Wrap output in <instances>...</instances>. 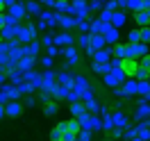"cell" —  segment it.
Returning a JSON list of instances; mask_svg holds the SVG:
<instances>
[{
    "label": "cell",
    "instance_id": "d4e9b609",
    "mask_svg": "<svg viewBox=\"0 0 150 141\" xmlns=\"http://www.w3.org/2000/svg\"><path fill=\"white\" fill-rule=\"evenodd\" d=\"M89 46L93 48V50H100V48H105L107 43H105V37L103 34H91V43Z\"/></svg>",
    "mask_w": 150,
    "mask_h": 141
},
{
    "label": "cell",
    "instance_id": "f1b7e54d",
    "mask_svg": "<svg viewBox=\"0 0 150 141\" xmlns=\"http://www.w3.org/2000/svg\"><path fill=\"white\" fill-rule=\"evenodd\" d=\"M103 130L105 132H112L114 130V116H112V114H105V116H103Z\"/></svg>",
    "mask_w": 150,
    "mask_h": 141
},
{
    "label": "cell",
    "instance_id": "2e32d148",
    "mask_svg": "<svg viewBox=\"0 0 150 141\" xmlns=\"http://www.w3.org/2000/svg\"><path fill=\"white\" fill-rule=\"evenodd\" d=\"M37 64V57H32V55H23L18 59V64H16V68H21V71H30L32 66Z\"/></svg>",
    "mask_w": 150,
    "mask_h": 141
},
{
    "label": "cell",
    "instance_id": "e0dca14e",
    "mask_svg": "<svg viewBox=\"0 0 150 141\" xmlns=\"http://www.w3.org/2000/svg\"><path fill=\"white\" fill-rule=\"evenodd\" d=\"M127 125H130V118H127V114L125 112H121V109H118V112L114 114V128H127Z\"/></svg>",
    "mask_w": 150,
    "mask_h": 141
},
{
    "label": "cell",
    "instance_id": "1f68e13d",
    "mask_svg": "<svg viewBox=\"0 0 150 141\" xmlns=\"http://www.w3.org/2000/svg\"><path fill=\"white\" fill-rule=\"evenodd\" d=\"M150 91V82L148 80H139V86H137V94L139 96H146Z\"/></svg>",
    "mask_w": 150,
    "mask_h": 141
},
{
    "label": "cell",
    "instance_id": "44dd1931",
    "mask_svg": "<svg viewBox=\"0 0 150 141\" xmlns=\"http://www.w3.org/2000/svg\"><path fill=\"white\" fill-rule=\"evenodd\" d=\"M57 82H59V84H66V86H73L75 84V75L73 73H57Z\"/></svg>",
    "mask_w": 150,
    "mask_h": 141
},
{
    "label": "cell",
    "instance_id": "d6986e66",
    "mask_svg": "<svg viewBox=\"0 0 150 141\" xmlns=\"http://www.w3.org/2000/svg\"><path fill=\"white\" fill-rule=\"evenodd\" d=\"M125 21H127V16H125V11H123V9H116L112 14V25H114V28L121 30L123 25H125Z\"/></svg>",
    "mask_w": 150,
    "mask_h": 141
},
{
    "label": "cell",
    "instance_id": "7bdbcfd3",
    "mask_svg": "<svg viewBox=\"0 0 150 141\" xmlns=\"http://www.w3.org/2000/svg\"><path fill=\"white\" fill-rule=\"evenodd\" d=\"M41 66H43V68H50V66H52V57H50V55L41 57Z\"/></svg>",
    "mask_w": 150,
    "mask_h": 141
},
{
    "label": "cell",
    "instance_id": "816d5d0a",
    "mask_svg": "<svg viewBox=\"0 0 150 141\" xmlns=\"http://www.w3.org/2000/svg\"><path fill=\"white\" fill-rule=\"evenodd\" d=\"M148 16H150V9H148Z\"/></svg>",
    "mask_w": 150,
    "mask_h": 141
},
{
    "label": "cell",
    "instance_id": "ba28073f",
    "mask_svg": "<svg viewBox=\"0 0 150 141\" xmlns=\"http://www.w3.org/2000/svg\"><path fill=\"white\" fill-rule=\"evenodd\" d=\"M62 55L66 57V66H77V64H80V55H77L75 46H64Z\"/></svg>",
    "mask_w": 150,
    "mask_h": 141
},
{
    "label": "cell",
    "instance_id": "ac0fdd59",
    "mask_svg": "<svg viewBox=\"0 0 150 141\" xmlns=\"http://www.w3.org/2000/svg\"><path fill=\"white\" fill-rule=\"evenodd\" d=\"M57 16H59V25H62V28L64 30H73V28H77V18H71V16H64V14H59V11H57Z\"/></svg>",
    "mask_w": 150,
    "mask_h": 141
},
{
    "label": "cell",
    "instance_id": "8992f818",
    "mask_svg": "<svg viewBox=\"0 0 150 141\" xmlns=\"http://www.w3.org/2000/svg\"><path fill=\"white\" fill-rule=\"evenodd\" d=\"M137 66H139V59H132V57H123L121 59V68H123V73L127 77H134Z\"/></svg>",
    "mask_w": 150,
    "mask_h": 141
},
{
    "label": "cell",
    "instance_id": "ee69618b",
    "mask_svg": "<svg viewBox=\"0 0 150 141\" xmlns=\"http://www.w3.org/2000/svg\"><path fill=\"white\" fill-rule=\"evenodd\" d=\"M50 141H62V132L57 130V128H55L52 132H50Z\"/></svg>",
    "mask_w": 150,
    "mask_h": 141
},
{
    "label": "cell",
    "instance_id": "cb8c5ba5",
    "mask_svg": "<svg viewBox=\"0 0 150 141\" xmlns=\"http://www.w3.org/2000/svg\"><path fill=\"white\" fill-rule=\"evenodd\" d=\"M41 2H37V0H28L25 2V9H28V14L30 16H39L41 14V7H39Z\"/></svg>",
    "mask_w": 150,
    "mask_h": 141
},
{
    "label": "cell",
    "instance_id": "f907efd6",
    "mask_svg": "<svg viewBox=\"0 0 150 141\" xmlns=\"http://www.w3.org/2000/svg\"><path fill=\"white\" fill-rule=\"evenodd\" d=\"M148 82H150V75H148Z\"/></svg>",
    "mask_w": 150,
    "mask_h": 141
},
{
    "label": "cell",
    "instance_id": "ffe728a7",
    "mask_svg": "<svg viewBox=\"0 0 150 141\" xmlns=\"http://www.w3.org/2000/svg\"><path fill=\"white\" fill-rule=\"evenodd\" d=\"M112 55L114 57H118V59H123V57H127V43H114L112 46Z\"/></svg>",
    "mask_w": 150,
    "mask_h": 141
},
{
    "label": "cell",
    "instance_id": "ab89813d",
    "mask_svg": "<svg viewBox=\"0 0 150 141\" xmlns=\"http://www.w3.org/2000/svg\"><path fill=\"white\" fill-rule=\"evenodd\" d=\"M139 64L143 66V68H148V71H150V52H146L143 57H139Z\"/></svg>",
    "mask_w": 150,
    "mask_h": 141
},
{
    "label": "cell",
    "instance_id": "681fc988",
    "mask_svg": "<svg viewBox=\"0 0 150 141\" xmlns=\"http://www.w3.org/2000/svg\"><path fill=\"white\" fill-rule=\"evenodd\" d=\"M2 116H5V105L0 103V118H2Z\"/></svg>",
    "mask_w": 150,
    "mask_h": 141
},
{
    "label": "cell",
    "instance_id": "4fadbf2b",
    "mask_svg": "<svg viewBox=\"0 0 150 141\" xmlns=\"http://www.w3.org/2000/svg\"><path fill=\"white\" fill-rule=\"evenodd\" d=\"M68 91H71V86H66V84H59V82H55V86H52V98L55 100H64L66 96H68Z\"/></svg>",
    "mask_w": 150,
    "mask_h": 141
},
{
    "label": "cell",
    "instance_id": "c3c4849f",
    "mask_svg": "<svg viewBox=\"0 0 150 141\" xmlns=\"http://www.w3.org/2000/svg\"><path fill=\"white\" fill-rule=\"evenodd\" d=\"M25 105H28V107H34V105H37V98H32V96L28 94V100H25Z\"/></svg>",
    "mask_w": 150,
    "mask_h": 141
},
{
    "label": "cell",
    "instance_id": "60d3db41",
    "mask_svg": "<svg viewBox=\"0 0 150 141\" xmlns=\"http://www.w3.org/2000/svg\"><path fill=\"white\" fill-rule=\"evenodd\" d=\"M91 134H93L91 130H80V132H77V139H82V141H89V139H91Z\"/></svg>",
    "mask_w": 150,
    "mask_h": 141
},
{
    "label": "cell",
    "instance_id": "f35d334b",
    "mask_svg": "<svg viewBox=\"0 0 150 141\" xmlns=\"http://www.w3.org/2000/svg\"><path fill=\"white\" fill-rule=\"evenodd\" d=\"M46 52H48L50 57H52V59H55L57 55H62V50H59V46H55V43H52V46H48V48H46Z\"/></svg>",
    "mask_w": 150,
    "mask_h": 141
},
{
    "label": "cell",
    "instance_id": "3957f363",
    "mask_svg": "<svg viewBox=\"0 0 150 141\" xmlns=\"http://www.w3.org/2000/svg\"><path fill=\"white\" fill-rule=\"evenodd\" d=\"M125 73H123V68L118 66V68H109L107 73H105V84L112 86V89H116V86H121L123 82H125Z\"/></svg>",
    "mask_w": 150,
    "mask_h": 141
},
{
    "label": "cell",
    "instance_id": "6da1fadb",
    "mask_svg": "<svg viewBox=\"0 0 150 141\" xmlns=\"http://www.w3.org/2000/svg\"><path fill=\"white\" fill-rule=\"evenodd\" d=\"M137 86H139L137 77H125V82L121 86H116L114 94L118 96V98H132V96H137Z\"/></svg>",
    "mask_w": 150,
    "mask_h": 141
},
{
    "label": "cell",
    "instance_id": "d590c367",
    "mask_svg": "<svg viewBox=\"0 0 150 141\" xmlns=\"http://www.w3.org/2000/svg\"><path fill=\"white\" fill-rule=\"evenodd\" d=\"M139 34H141V41H143V43H150V25L139 28Z\"/></svg>",
    "mask_w": 150,
    "mask_h": 141
},
{
    "label": "cell",
    "instance_id": "f6af8a7d",
    "mask_svg": "<svg viewBox=\"0 0 150 141\" xmlns=\"http://www.w3.org/2000/svg\"><path fill=\"white\" fill-rule=\"evenodd\" d=\"M14 2H18V0H0V5H2V9H5V7L9 9V7L14 5Z\"/></svg>",
    "mask_w": 150,
    "mask_h": 141
},
{
    "label": "cell",
    "instance_id": "484cf974",
    "mask_svg": "<svg viewBox=\"0 0 150 141\" xmlns=\"http://www.w3.org/2000/svg\"><path fill=\"white\" fill-rule=\"evenodd\" d=\"M103 28H105V23L100 18H91V28H89L91 34H103Z\"/></svg>",
    "mask_w": 150,
    "mask_h": 141
},
{
    "label": "cell",
    "instance_id": "7dc6e473",
    "mask_svg": "<svg viewBox=\"0 0 150 141\" xmlns=\"http://www.w3.org/2000/svg\"><path fill=\"white\" fill-rule=\"evenodd\" d=\"M5 82H7V71H5V68H0V86L5 84Z\"/></svg>",
    "mask_w": 150,
    "mask_h": 141
},
{
    "label": "cell",
    "instance_id": "db71d44e",
    "mask_svg": "<svg viewBox=\"0 0 150 141\" xmlns=\"http://www.w3.org/2000/svg\"><path fill=\"white\" fill-rule=\"evenodd\" d=\"M0 68H2V66H0Z\"/></svg>",
    "mask_w": 150,
    "mask_h": 141
},
{
    "label": "cell",
    "instance_id": "5bb4252c",
    "mask_svg": "<svg viewBox=\"0 0 150 141\" xmlns=\"http://www.w3.org/2000/svg\"><path fill=\"white\" fill-rule=\"evenodd\" d=\"M77 121H80V130H91L93 132V114L91 112H84L82 116H77Z\"/></svg>",
    "mask_w": 150,
    "mask_h": 141
},
{
    "label": "cell",
    "instance_id": "7a4b0ae2",
    "mask_svg": "<svg viewBox=\"0 0 150 141\" xmlns=\"http://www.w3.org/2000/svg\"><path fill=\"white\" fill-rule=\"evenodd\" d=\"M39 34V28L37 23H28V25H18V32H16V39L21 43H30L32 39H37Z\"/></svg>",
    "mask_w": 150,
    "mask_h": 141
},
{
    "label": "cell",
    "instance_id": "603a6c76",
    "mask_svg": "<svg viewBox=\"0 0 150 141\" xmlns=\"http://www.w3.org/2000/svg\"><path fill=\"white\" fill-rule=\"evenodd\" d=\"M84 112H89V109H86V105H82L80 100H73V103H71V114H73L75 118H77V116H82Z\"/></svg>",
    "mask_w": 150,
    "mask_h": 141
},
{
    "label": "cell",
    "instance_id": "e575fe53",
    "mask_svg": "<svg viewBox=\"0 0 150 141\" xmlns=\"http://www.w3.org/2000/svg\"><path fill=\"white\" fill-rule=\"evenodd\" d=\"M112 14H114L112 9H107V7H103V9H100V16H98V18L103 21V23H112Z\"/></svg>",
    "mask_w": 150,
    "mask_h": 141
},
{
    "label": "cell",
    "instance_id": "f546056e",
    "mask_svg": "<svg viewBox=\"0 0 150 141\" xmlns=\"http://www.w3.org/2000/svg\"><path fill=\"white\" fill-rule=\"evenodd\" d=\"M86 5H89V14H96V11H100L105 7V0H91Z\"/></svg>",
    "mask_w": 150,
    "mask_h": 141
},
{
    "label": "cell",
    "instance_id": "7c38bea8",
    "mask_svg": "<svg viewBox=\"0 0 150 141\" xmlns=\"http://www.w3.org/2000/svg\"><path fill=\"white\" fill-rule=\"evenodd\" d=\"M9 14H11V16H14L16 21H21V18H28V16H30L23 2H14V5L9 7Z\"/></svg>",
    "mask_w": 150,
    "mask_h": 141
},
{
    "label": "cell",
    "instance_id": "74e56055",
    "mask_svg": "<svg viewBox=\"0 0 150 141\" xmlns=\"http://www.w3.org/2000/svg\"><path fill=\"white\" fill-rule=\"evenodd\" d=\"M109 68H112V66H109V62H107V64H93V71H96V73H100V75H105Z\"/></svg>",
    "mask_w": 150,
    "mask_h": 141
},
{
    "label": "cell",
    "instance_id": "8fae6325",
    "mask_svg": "<svg viewBox=\"0 0 150 141\" xmlns=\"http://www.w3.org/2000/svg\"><path fill=\"white\" fill-rule=\"evenodd\" d=\"M134 118H137V121H146V118H150V105H148V100H146V98L139 103L137 112H134Z\"/></svg>",
    "mask_w": 150,
    "mask_h": 141
},
{
    "label": "cell",
    "instance_id": "5b68a950",
    "mask_svg": "<svg viewBox=\"0 0 150 141\" xmlns=\"http://www.w3.org/2000/svg\"><path fill=\"white\" fill-rule=\"evenodd\" d=\"M148 52V43H143V41H137V43H127V57L132 59H139Z\"/></svg>",
    "mask_w": 150,
    "mask_h": 141
},
{
    "label": "cell",
    "instance_id": "4dcf8cb0",
    "mask_svg": "<svg viewBox=\"0 0 150 141\" xmlns=\"http://www.w3.org/2000/svg\"><path fill=\"white\" fill-rule=\"evenodd\" d=\"M71 9V2L68 0H55V11H59V14H64V11Z\"/></svg>",
    "mask_w": 150,
    "mask_h": 141
},
{
    "label": "cell",
    "instance_id": "52a82bcc",
    "mask_svg": "<svg viewBox=\"0 0 150 141\" xmlns=\"http://www.w3.org/2000/svg\"><path fill=\"white\" fill-rule=\"evenodd\" d=\"M21 114H23V105L18 100H9V103H5V116H9V118H18Z\"/></svg>",
    "mask_w": 150,
    "mask_h": 141
},
{
    "label": "cell",
    "instance_id": "9a60e30c",
    "mask_svg": "<svg viewBox=\"0 0 150 141\" xmlns=\"http://www.w3.org/2000/svg\"><path fill=\"white\" fill-rule=\"evenodd\" d=\"M18 25H21V23H14V25H5V28H0V37L5 39V41H9V39H16Z\"/></svg>",
    "mask_w": 150,
    "mask_h": 141
},
{
    "label": "cell",
    "instance_id": "bcb514c9",
    "mask_svg": "<svg viewBox=\"0 0 150 141\" xmlns=\"http://www.w3.org/2000/svg\"><path fill=\"white\" fill-rule=\"evenodd\" d=\"M7 52H9V50H7V41L2 39V41H0V55H7Z\"/></svg>",
    "mask_w": 150,
    "mask_h": 141
},
{
    "label": "cell",
    "instance_id": "b9f144b4",
    "mask_svg": "<svg viewBox=\"0 0 150 141\" xmlns=\"http://www.w3.org/2000/svg\"><path fill=\"white\" fill-rule=\"evenodd\" d=\"M137 41H141V34H139V30H132V32H130V41H127V43H137Z\"/></svg>",
    "mask_w": 150,
    "mask_h": 141
},
{
    "label": "cell",
    "instance_id": "30bf717a",
    "mask_svg": "<svg viewBox=\"0 0 150 141\" xmlns=\"http://www.w3.org/2000/svg\"><path fill=\"white\" fill-rule=\"evenodd\" d=\"M73 43H75V39H73V34H71L68 30H64V32L55 34V46L64 48V46H73Z\"/></svg>",
    "mask_w": 150,
    "mask_h": 141
},
{
    "label": "cell",
    "instance_id": "836d02e7",
    "mask_svg": "<svg viewBox=\"0 0 150 141\" xmlns=\"http://www.w3.org/2000/svg\"><path fill=\"white\" fill-rule=\"evenodd\" d=\"M41 77H43L46 82H57V73L52 71V68H46V71L41 73Z\"/></svg>",
    "mask_w": 150,
    "mask_h": 141
},
{
    "label": "cell",
    "instance_id": "d6a6232c",
    "mask_svg": "<svg viewBox=\"0 0 150 141\" xmlns=\"http://www.w3.org/2000/svg\"><path fill=\"white\" fill-rule=\"evenodd\" d=\"M148 75H150V71L148 68H143V66H137V73H134V77H137V80H148Z\"/></svg>",
    "mask_w": 150,
    "mask_h": 141
},
{
    "label": "cell",
    "instance_id": "277c9868",
    "mask_svg": "<svg viewBox=\"0 0 150 141\" xmlns=\"http://www.w3.org/2000/svg\"><path fill=\"white\" fill-rule=\"evenodd\" d=\"M71 14H73L77 21H82V18H89V5H86L84 0H75V2H71Z\"/></svg>",
    "mask_w": 150,
    "mask_h": 141
},
{
    "label": "cell",
    "instance_id": "f5cc1de1",
    "mask_svg": "<svg viewBox=\"0 0 150 141\" xmlns=\"http://www.w3.org/2000/svg\"><path fill=\"white\" fill-rule=\"evenodd\" d=\"M0 41H2V37H0Z\"/></svg>",
    "mask_w": 150,
    "mask_h": 141
},
{
    "label": "cell",
    "instance_id": "83f0119b",
    "mask_svg": "<svg viewBox=\"0 0 150 141\" xmlns=\"http://www.w3.org/2000/svg\"><path fill=\"white\" fill-rule=\"evenodd\" d=\"M89 43H91V32H82V34L77 37V46L80 48H89Z\"/></svg>",
    "mask_w": 150,
    "mask_h": 141
},
{
    "label": "cell",
    "instance_id": "4316f807",
    "mask_svg": "<svg viewBox=\"0 0 150 141\" xmlns=\"http://www.w3.org/2000/svg\"><path fill=\"white\" fill-rule=\"evenodd\" d=\"M39 50H41V41H37V39H32V41L28 43V55L37 57V55H39Z\"/></svg>",
    "mask_w": 150,
    "mask_h": 141
},
{
    "label": "cell",
    "instance_id": "9c48e42d",
    "mask_svg": "<svg viewBox=\"0 0 150 141\" xmlns=\"http://www.w3.org/2000/svg\"><path fill=\"white\" fill-rule=\"evenodd\" d=\"M91 59H93V64H107V62L112 59V46H105V48H100V50H96Z\"/></svg>",
    "mask_w": 150,
    "mask_h": 141
},
{
    "label": "cell",
    "instance_id": "7402d4cb",
    "mask_svg": "<svg viewBox=\"0 0 150 141\" xmlns=\"http://www.w3.org/2000/svg\"><path fill=\"white\" fill-rule=\"evenodd\" d=\"M59 112V105H57V100H48V103H43V114L46 116H55V114Z\"/></svg>",
    "mask_w": 150,
    "mask_h": 141
},
{
    "label": "cell",
    "instance_id": "8d00e7d4",
    "mask_svg": "<svg viewBox=\"0 0 150 141\" xmlns=\"http://www.w3.org/2000/svg\"><path fill=\"white\" fill-rule=\"evenodd\" d=\"M52 43H55V34H52V32H48V34H43V39H41V46H52Z\"/></svg>",
    "mask_w": 150,
    "mask_h": 141
}]
</instances>
